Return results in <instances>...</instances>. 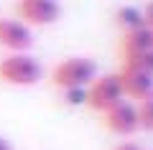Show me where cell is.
<instances>
[{"label": "cell", "mask_w": 153, "mask_h": 150, "mask_svg": "<svg viewBox=\"0 0 153 150\" xmlns=\"http://www.w3.org/2000/svg\"><path fill=\"white\" fill-rule=\"evenodd\" d=\"M153 48V31L148 26H140L130 33H123V56H133Z\"/></svg>", "instance_id": "obj_8"}, {"label": "cell", "mask_w": 153, "mask_h": 150, "mask_svg": "<svg viewBox=\"0 0 153 150\" xmlns=\"http://www.w3.org/2000/svg\"><path fill=\"white\" fill-rule=\"evenodd\" d=\"M94 76H97V64L92 59L69 56L51 69V84L64 92V89H74V86H89Z\"/></svg>", "instance_id": "obj_2"}, {"label": "cell", "mask_w": 153, "mask_h": 150, "mask_svg": "<svg viewBox=\"0 0 153 150\" xmlns=\"http://www.w3.org/2000/svg\"><path fill=\"white\" fill-rule=\"evenodd\" d=\"M18 21H23L28 28L38 26H51L61 16V3L59 0H18Z\"/></svg>", "instance_id": "obj_4"}, {"label": "cell", "mask_w": 153, "mask_h": 150, "mask_svg": "<svg viewBox=\"0 0 153 150\" xmlns=\"http://www.w3.org/2000/svg\"><path fill=\"white\" fill-rule=\"evenodd\" d=\"M112 150H143V148L138 143H120V145H115Z\"/></svg>", "instance_id": "obj_14"}, {"label": "cell", "mask_w": 153, "mask_h": 150, "mask_svg": "<svg viewBox=\"0 0 153 150\" xmlns=\"http://www.w3.org/2000/svg\"><path fill=\"white\" fill-rule=\"evenodd\" d=\"M102 122L112 135H120V137L133 135L135 130H140L138 109H135V104L128 102V99H123V102H117L115 107H110L107 112H102Z\"/></svg>", "instance_id": "obj_6"}, {"label": "cell", "mask_w": 153, "mask_h": 150, "mask_svg": "<svg viewBox=\"0 0 153 150\" xmlns=\"http://www.w3.org/2000/svg\"><path fill=\"white\" fill-rule=\"evenodd\" d=\"M64 102L69 104V107H82V104H87V86L64 89Z\"/></svg>", "instance_id": "obj_12"}, {"label": "cell", "mask_w": 153, "mask_h": 150, "mask_svg": "<svg viewBox=\"0 0 153 150\" xmlns=\"http://www.w3.org/2000/svg\"><path fill=\"white\" fill-rule=\"evenodd\" d=\"M44 79V66L31 54H8L0 59V81L10 86H33Z\"/></svg>", "instance_id": "obj_1"}, {"label": "cell", "mask_w": 153, "mask_h": 150, "mask_svg": "<svg viewBox=\"0 0 153 150\" xmlns=\"http://www.w3.org/2000/svg\"><path fill=\"white\" fill-rule=\"evenodd\" d=\"M0 150H13V148H10V143H8L3 135H0Z\"/></svg>", "instance_id": "obj_15"}, {"label": "cell", "mask_w": 153, "mask_h": 150, "mask_svg": "<svg viewBox=\"0 0 153 150\" xmlns=\"http://www.w3.org/2000/svg\"><path fill=\"white\" fill-rule=\"evenodd\" d=\"M135 109H138L140 130H153V92H151V94H146L143 99H138Z\"/></svg>", "instance_id": "obj_11"}, {"label": "cell", "mask_w": 153, "mask_h": 150, "mask_svg": "<svg viewBox=\"0 0 153 150\" xmlns=\"http://www.w3.org/2000/svg\"><path fill=\"white\" fill-rule=\"evenodd\" d=\"M117 79H120V86H123V94L130 97V99H143L146 94L153 92V76L146 74L140 69H133V66H120V71H115Z\"/></svg>", "instance_id": "obj_7"}, {"label": "cell", "mask_w": 153, "mask_h": 150, "mask_svg": "<svg viewBox=\"0 0 153 150\" xmlns=\"http://www.w3.org/2000/svg\"><path fill=\"white\" fill-rule=\"evenodd\" d=\"M33 46V31L18 18H0V48L8 54H28Z\"/></svg>", "instance_id": "obj_5"}, {"label": "cell", "mask_w": 153, "mask_h": 150, "mask_svg": "<svg viewBox=\"0 0 153 150\" xmlns=\"http://www.w3.org/2000/svg\"><path fill=\"white\" fill-rule=\"evenodd\" d=\"M123 64L133 66V69H140V71L153 76V48L140 51V54H133V56H123Z\"/></svg>", "instance_id": "obj_10"}, {"label": "cell", "mask_w": 153, "mask_h": 150, "mask_svg": "<svg viewBox=\"0 0 153 150\" xmlns=\"http://www.w3.org/2000/svg\"><path fill=\"white\" fill-rule=\"evenodd\" d=\"M123 99H125V94H123L117 74L94 76L92 84L87 86V107L94 109V112H107L110 107H115Z\"/></svg>", "instance_id": "obj_3"}, {"label": "cell", "mask_w": 153, "mask_h": 150, "mask_svg": "<svg viewBox=\"0 0 153 150\" xmlns=\"http://www.w3.org/2000/svg\"><path fill=\"white\" fill-rule=\"evenodd\" d=\"M115 26L120 28L123 33H130V31H135V28L146 26V23H143V10L135 8V5H120L115 10Z\"/></svg>", "instance_id": "obj_9"}, {"label": "cell", "mask_w": 153, "mask_h": 150, "mask_svg": "<svg viewBox=\"0 0 153 150\" xmlns=\"http://www.w3.org/2000/svg\"><path fill=\"white\" fill-rule=\"evenodd\" d=\"M140 10H143V23H146V26L153 31V0L148 3L146 8H140Z\"/></svg>", "instance_id": "obj_13"}]
</instances>
